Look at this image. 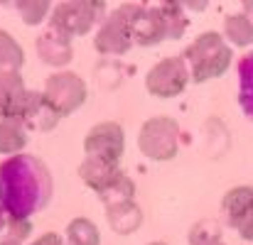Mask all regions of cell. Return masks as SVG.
Here are the masks:
<instances>
[{"mask_svg":"<svg viewBox=\"0 0 253 245\" xmlns=\"http://www.w3.org/2000/svg\"><path fill=\"white\" fill-rule=\"evenodd\" d=\"M179 123L172 115H153L138 130V150L153 162H169L179 152Z\"/></svg>","mask_w":253,"mask_h":245,"instance_id":"cell-7","label":"cell"},{"mask_svg":"<svg viewBox=\"0 0 253 245\" xmlns=\"http://www.w3.org/2000/svg\"><path fill=\"white\" fill-rule=\"evenodd\" d=\"M0 245H22V241H17V238H10V236H5V238L0 241Z\"/></svg>","mask_w":253,"mask_h":245,"instance_id":"cell-26","label":"cell"},{"mask_svg":"<svg viewBox=\"0 0 253 245\" xmlns=\"http://www.w3.org/2000/svg\"><path fill=\"white\" fill-rule=\"evenodd\" d=\"M182 59L189 67L192 83H207V81H211V79L224 76L231 69V64H234V49L224 39L221 32L207 30V32L197 35V39H192L184 47Z\"/></svg>","mask_w":253,"mask_h":245,"instance_id":"cell-3","label":"cell"},{"mask_svg":"<svg viewBox=\"0 0 253 245\" xmlns=\"http://www.w3.org/2000/svg\"><path fill=\"white\" fill-rule=\"evenodd\" d=\"M35 52H37V59L57 71H64L72 59H74V44L69 37H64L62 32L52 30V27H44L40 32V37L35 39Z\"/></svg>","mask_w":253,"mask_h":245,"instance_id":"cell-12","label":"cell"},{"mask_svg":"<svg viewBox=\"0 0 253 245\" xmlns=\"http://www.w3.org/2000/svg\"><path fill=\"white\" fill-rule=\"evenodd\" d=\"M52 194V172L40 157L20 152L0 162V204L10 221L37 216L49 206Z\"/></svg>","mask_w":253,"mask_h":245,"instance_id":"cell-1","label":"cell"},{"mask_svg":"<svg viewBox=\"0 0 253 245\" xmlns=\"http://www.w3.org/2000/svg\"><path fill=\"white\" fill-rule=\"evenodd\" d=\"M187 25L189 20L184 15L182 2H140L133 25V39L138 47H158L165 42H177L184 37Z\"/></svg>","mask_w":253,"mask_h":245,"instance_id":"cell-2","label":"cell"},{"mask_svg":"<svg viewBox=\"0 0 253 245\" xmlns=\"http://www.w3.org/2000/svg\"><path fill=\"white\" fill-rule=\"evenodd\" d=\"M126 152V130L116 120L96 123L84 138V157L108 164H121Z\"/></svg>","mask_w":253,"mask_h":245,"instance_id":"cell-10","label":"cell"},{"mask_svg":"<svg viewBox=\"0 0 253 245\" xmlns=\"http://www.w3.org/2000/svg\"><path fill=\"white\" fill-rule=\"evenodd\" d=\"M42 93L49 101V105L59 113V118H67V115L77 113L86 103L88 88H86V81L79 74L64 69V71H54V74L47 76Z\"/></svg>","mask_w":253,"mask_h":245,"instance_id":"cell-8","label":"cell"},{"mask_svg":"<svg viewBox=\"0 0 253 245\" xmlns=\"http://www.w3.org/2000/svg\"><path fill=\"white\" fill-rule=\"evenodd\" d=\"M27 145V128L17 118L0 115V155H20Z\"/></svg>","mask_w":253,"mask_h":245,"instance_id":"cell-16","label":"cell"},{"mask_svg":"<svg viewBox=\"0 0 253 245\" xmlns=\"http://www.w3.org/2000/svg\"><path fill=\"white\" fill-rule=\"evenodd\" d=\"M27 245H64V238H59L57 233H42L40 238H35L32 243H27Z\"/></svg>","mask_w":253,"mask_h":245,"instance_id":"cell-23","label":"cell"},{"mask_svg":"<svg viewBox=\"0 0 253 245\" xmlns=\"http://www.w3.org/2000/svg\"><path fill=\"white\" fill-rule=\"evenodd\" d=\"M224 39L229 44H236V47H251L253 44V17L246 15L244 10L241 12H234V15H226L224 17Z\"/></svg>","mask_w":253,"mask_h":245,"instance_id":"cell-18","label":"cell"},{"mask_svg":"<svg viewBox=\"0 0 253 245\" xmlns=\"http://www.w3.org/2000/svg\"><path fill=\"white\" fill-rule=\"evenodd\" d=\"M22 64H25L22 47L7 30H0V71H20Z\"/></svg>","mask_w":253,"mask_h":245,"instance_id":"cell-20","label":"cell"},{"mask_svg":"<svg viewBox=\"0 0 253 245\" xmlns=\"http://www.w3.org/2000/svg\"><path fill=\"white\" fill-rule=\"evenodd\" d=\"M59 113L49 105V101L44 98L42 91H35L30 88L27 93V103H25V110H22V123L27 130H40V133H49L57 128L59 123Z\"/></svg>","mask_w":253,"mask_h":245,"instance_id":"cell-14","label":"cell"},{"mask_svg":"<svg viewBox=\"0 0 253 245\" xmlns=\"http://www.w3.org/2000/svg\"><path fill=\"white\" fill-rule=\"evenodd\" d=\"M106 211V221H108V228L118 236H130L135 233L140 226H143V211L138 206V201H123V204H116V206H108L103 209Z\"/></svg>","mask_w":253,"mask_h":245,"instance_id":"cell-15","label":"cell"},{"mask_svg":"<svg viewBox=\"0 0 253 245\" xmlns=\"http://www.w3.org/2000/svg\"><path fill=\"white\" fill-rule=\"evenodd\" d=\"M241 10H244L246 15H251L253 17V2H241Z\"/></svg>","mask_w":253,"mask_h":245,"instance_id":"cell-27","label":"cell"},{"mask_svg":"<svg viewBox=\"0 0 253 245\" xmlns=\"http://www.w3.org/2000/svg\"><path fill=\"white\" fill-rule=\"evenodd\" d=\"M79 176L101 199L103 209L135 199V181L121 169V164H108L84 157L79 164Z\"/></svg>","mask_w":253,"mask_h":245,"instance_id":"cell-4","label":"cell"},{"mask_svg":"<svg viewBox=\"0 0 253 245\" xmlns=\"http://www.w3.org/2000/svg\"><path fill=\"white\" fill-rule=\"evenodd\" d=\"M192 83L189 67L179 57H165L158 64H153L145 74V88L155 98H177L184 93V88Z\"/></svg>","mask_w":253,"mask_h":245,"instance_id":"cell-9","label":"cell"},{"mask_svg":"<svg viewBox=\"0 0 253 245\" xmlns=\"http://www.w3.org/2000/svg\"><path fill=\"white\" fill-rule=\"evenodd\" d=\"M189 245H226L221 241V226L211 218L197 221L189 228Z\"/></svg>","mask_w":253,"mask_h":245,"instance_id":"cell-22","label":"cell"},{"mask_svg":"<svg viewBox=\"0 0 253 245\" xmlns=\"http://www.w3.org/2000/svg\"><path fill=\"white\" fill-rule=\"evenodd\" d=\"M221 218L244 241L253 243V186H234L221 199Z\"/></svg>","mask_w":253,"mask_h":245,"instance_id":"cell-11","label":"cell"},{"mask_svg":"<svg viewBox=\"0 0 253 245\" xmlns=\"http://www.w3.org/2000/svg\"><path fill=\"white\" fill-rule=\"evenodd\" d=\"M108 15L106 2H96V0H72V2H57L52 7L49 15V25L52 30L62 32L64 37L74 39V37H84L91 30H98V25L103 22V17Z\"/></svg>","mask_w":253,"mask_h":245,"instance_id":"cell-6","label":"cell"},{"mask_svg":"<svg viewBox=\"0 0 253 245\" xmlns=\"http://www.w3.org/2000/svg\"><path fill=\"white\" fill-rule=\"evenodd\" d=\"M148 245H165V243H148Z\"/></svg>","mask_w":253,"mask_h":245,"instance_id":"cell-28","label":"cell"},{"mask_svg":"<svg viewBox=\"0 0 253 245\" xmlns=\"http://www.w3.org/2000/svg\"><path fill=\"white\" fill-rule=\"evenodd\" d=\"M182 7H187V10H197V12H202V10L207 7V2H182Z\"/></svg>","mask_w":253,"mask_h":245,"instance_id":"cell-25","label":"cell"},{"mask_svg":"<svg viewBox=\"0 0 253 245\" xmlns=\"http://www.w3.org/2000/svg\"><path fill=\"white\" fill-rule=\"evenodd\" d=\"M64 245H101L98 226L86 216L69 221V226L64 231Z\"/></svg>","mask_w":253,"mask_h":245,"instance_id":"cell-19","label":"cell"},{"mask_svg":"<svg viewBox=\"0 0 253 245\" xmlns=\"http://www.w3.org/2000/svg\"><path fill=\"white\" fill-rule=\"evenodd\" d=\"M7 213H5V209H2V204H0V233H5L7 231Z\"/></svg>","mask_w":253,"mask_h":245,"instance_id":"cell-24","label":"cell"},{"mask_svg":"<svg viewBox=\"0 0 253 245\" xmlns=\"http://www.w3.org/2000/svg\"><path fill=\"white\" fill-rule=\"evenodd\" d=\"M30 88L22 81L20 71H0V115L22 120Z\"/></svg>","mask_w":253,"mask_h":245,"instance_id":"cell-13","label":"cell"},{"mask_svg":"<svg viewBox=\"0 0 253 245\" xmlns=\"http://www.w3.org/2000/svg\"><path fill=\"white\" fill-rule=\"evenodd\" d=\"M52 2L47 0H22V2H15V10L20 15V20L30 27H37L40 22H44L49 15H52Z\"/></svg>","mask_w":253,"mask_h":245,"instance_id":"cell-21","label":"cell"},{"mask_svg":"<svg viewBox=\"0 0 253 245\" xmlns=\"http://www.w3.org/2000/svg\"><path fill=\"white\" fill-rule=\"evenodd\" d=\"M236 76H239V108L249 120H253V52H246L236 62Z\"/></svg>","mask_w":253,"mask_h":245,"instance_id":"cell-17","label":"cell"},{"mask_svg":"<svg viewBox=\"0 0 253 245\" xmlns=\"http://www.w3.org/2000/svg\"><path fill=\"white\" fill-rule=\"evenodd\" d=\"M140 2H123L111 10L93 35V49L103 57H123L133 49V25L138 17Z\"/></svg>","mask_w":253,"mask_h":245,"instance_id":"cell-5","label":"cell"}]
</instances>
